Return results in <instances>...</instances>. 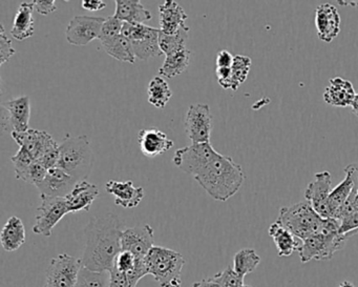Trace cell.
Wrapping results in <instances>:
<instances>
[{"label": "cell", "mask_w": 358, "mask_h": 287, "mask_svg": "<svg viewBox=\"0 0 358 287\" xmlns=\"http://www.w3.org/2000/svg\"><path fill=\"white\" fill-rule=\"evenodd\" d=\"M123 222L114 214L90 220L85 228V247L83 266L94 272H110L121 248Z\"/></svg>", "instance_id": "6da1fadb"}, {"label": "cell", "mask_w": 358, "mask_h": 287, "mask_svg": "<svg viewBox=\"0 0 358 287\" xmlns=\"http://www.w3.org/2000/svg\"><path fill=\"white\" fill-rule=\"evenodd\" d=\"M245 176L242 167L231 157L219 152L194 176L201 188L215 200L225 202L242 188Z\"/></svg>", "instance_id": "7a4b0ae2"}, {"label": "cell", "mask_w": 358, "mask_h": 287, "mask_svg": "<svg viewBox=\"0 0 358 287\" xmlns=\"http://www.w3.org/2000/svg\"><path fill=\"white\" fill-rule=\"evenodd\" d=\"M339 227L341 222L338 220L324 219L322 230L301 242L299 249L301 261L307 263L311 260H330L337 251L343 249L345 241L351 236L341 234Z\"/></svg>", "instance_id": "3957f363"}, {"label": "cell", "mask_w": 358, "mask_h": 287, "mask_svg": "<svg viewBox=\"0 0 358 287\" xmlns=\"http://www.w3.org/2000/svg\"><path fill=\"white\" fill-rule=\"evenodd\" d=\"M94 164V153L87 136H66L59 144L58 167L77 182L85 181Z\"/></svg>", "instance_id": "277c9868"}, {"label": "cell", "mask_w": 358, "mask_h": 287, "mask_svg": "<svg viewBox=\"0 0 358 287\" xmlns=\"http://www.w3.org/2000/svg\"><path fill=\"white\" fill-rule=\"evenodd\" d=\"M148 274H152L160 287H181V274L185 259L173 249L154 246L145 258Z\"/></svg>", "instance_id": "5b68a950"}, {"label": "cell", "mask_w": 358, "mask_h": 287, "mask_svg": "<svg viewBox=\"0 0 358 287\" xmlns=\"http://www.w3.org/2000/svg\"><path fill=\"white\" fill-rule=\"evenodd\" d=\"M278 221L303 242L322 230L324 219L314 211L309 202L303 201L282 207Z\"/></svg>", "instance_id": "8992f818"}, {"label": "cell", "mask_w": 358, "mask_h": 287, "mask_svg": "<svg viewBox=\"0 0 358 287\" xmlns=\"http://www.w3.org/2000/svg\"><path fill=\"white\" fill-rule=\"evenodd\" d=\"M160 33V29L152 28L144 24L124 22L121 34L129 39L136 57L146 62L150 58L162 55L159 46Z\"/></svg>", "instance_id": "52a82bcc"}, {"label": "cell", "mask_w": 358, "mask_h": 287, "mask_svg": "<svg viewBox=\"0 0 358 287\" xmlns=\"http://www.w3.org/2000/svg\"><path fill=\"white\" fill-rule=\"evenodd\" d=\"M81 267V258L60 253L51 260L45 287H76Z\"/></svg>", "instance_id": "ba28073f"}, {"label": "cell", "mask_w": 358, "mask_h": 287, "mask_svg": "<svg viewBox=\"0 0 358 287\" xmlns=\"http://www.w3.org/2000/svg\"><path fill=\"white\" fill-rule=\"evenodd\" d=\"M41 205L37 209L36 223L33 232L36 234L51 237L54 227L62 221L64 216L70 214L66 198L41 195Z\"/></svg>", "instance_id": "9c48e42d"}, {"label": "cell", "mask_w": 358, "mask_h": 287, "mask_svg": "<svg viewBox=\"0 0 358 287\" xmlns=\"http://www.w3.org/2000/svg\"><path fill=\"white\" fill-rule=\"evenodd\" d=\"M217 153L210 142L192 144V146L179 148L173 156V162L182 172L194 177Z\"/></svg>", "instance_id": "30bf717a"}, {"label": "cell", "mask_w": 358, "mask_h": 287, "mask_svg": "<svg viewBox=\"0 0 358 287\" xmlns=\"http://www.w3.org/2000/svg\"><path fill=\"white\" fill-rule=\"evenodd\" d=\"M213 115L207 104H192L185 118V132L192 144H206L213 131Z\"/></svg>", "instance_id": "8fae6325"}, {"label": "cell", "mask_w": 358, "mask_h": 287, "mask_svg": "<svg viewBox=\"0 0 358 287\" xmlns=\"http://www.w3.org/2000/svg\"><path fill=\"white\" fill-rule=\"evenodd\" d=\"M106 18L93 16H75L66 30V41L73 46H87L99 39Z\"/></svg>", "instance_id": "7c38bea8"}, {"label": "cell", "mask_w": 358, "mask_h": 287, "mask_svg": "<svg viewBox=\"0 0 358 287\" xmlns=\"http://www.w3.org/2000/svg\"><path fill=\"white\" fill-rule=\"evenodd\" d=\"M11 136L20 148L26 150L36 161L59 148V144L49 133L39 130L30 129L22 133L12 132Z\"/></svg>", "instance_id": "4fadbf2b"}, {"label": "cell", "mask_w": 358, "mask_h": 287, "mask_svg": "<svg viewBox=\"0 0 358 287\" xmlns=\"http://www.w3.org/2000/svg\"><path fill=\"white\" fill-rule=\"evenodd\" d=\"M3 129H12V132L28 131L30 130L31 102L29 96L16 98L10 102H3ZM11 132V133H12Z\"/></svg>", "instance_id": "5bb4252c"}, {"label": "cell", "mask_w": 358, "mask_h": 287, "mask_svg": "<svg viewBox=\"0 0 358 287\" xmlns=\"http://www.w3.org/2000/svg\"><path fill=\"white\" fill-rule=\"evenodd\" d=\"M331 186H332V176L329 172L324 171L316 173L313 181L306 188V200L324 219H330L329 197L332 192Z\"/></svg>", "instance_id": "9a60e30c"}, {"label": "cell", "mask_w": 358, "mask_h": 287, "mask_svg": "<svg viewBox=\"0 0 358 287\" xmlns=\"http://www.w3.org/2000/svg\"><path fill=\"white\" fill-rule=\"evenodd\" d=\"M154 246V228L148 224L124 228L121 234L122 251H129L139 259H145Z\"/></svg>", "instance_id": "2e32d148"}, {"label": "cell", "mask_w": 358, "mask_h": 287, "mask_svg": "<svg viewBox=\"0 0 358 287\" xmlns=\"http://www.w3.org/2000/svg\"><path fill=\"white\" fill-rule=\"evenodd\" d=\"M341 15L334 6L322 4L315 10V28L320 41L332 43L341 32Z\"/></svg>", "instance_id": "e0dca14e"}, {"label": "cell", "mask_w": 358, "mask_h": 287, "mask_svg": "<svg viewBox=\"0 0 358 287\" xmlns=\"http://www.w3.org/2000/svg\"><path fill=\"white\" fill-rule=\"evenodd\" d=\"M76 183V180L72 176L57 167L49 169L43 181L36 186V188H38L41 195L55 198H66L72 192Z\"/></svg>", "instance_id": "ac0fdd59"}, {"label": "cell", "mask_w": 358, "mask_h": 287, "mask_svg": "<svg viewBox=\"0 0 358 287\" xmlns=\"http://www.w3.org/2000/svg\"><path fill=\"white\" fill-rule=\"evenodd\" d=\"M106 190L108 194L113 195L115 203L124 209H134L140 204L144 198V188L142 186L136 188L133 181H116L110 180L106 182Z\"/></svg>", "instance_id": "d6986e66"}, {"label": "cell", "mask_w": 358, "mask_h": 287, "mask_svg": "<svg viewBox=\"0 0 358 287\" xmlns=\"http://www.w3.org/2000/svg\"><path fill=\"white\" fill-rule=\"evenodd\" d=\"M138 141L142 154L148 158L160 156L173 146V140L157 127L141 130L138 134Z\"/></svg>", "instance_id": "ffe728a7"}, {"label": "cell", "mask_w": 358, "mask_h": 287, "mask_svg": "<svg viewBox=\"0 0 358 287\" xmlns=\"http://www.w3.org/2000/svg\"><path fill=\"white\" fill-rule=\"evenodd\" d=\"M160 14V31L166 35H175L182 29H186L187 14L175 0H165L159 7Z\"/></svg>", "instance_id": "44dd1931"}, {"label": "cell", "mask_w": 358, "mask_h": 287, "mask_svg": "<svg viewBox=\"0 0 358 287\" xmlns=\"http://www.w3.org/2000/svg\"><path fill=\"white\" fill-rule=\"evenodd\" d=\"M355 95L356 92L351 81L343 77H334L329 81V85L324 90L322 97L329 106L345 108L351 106Z\"/></svg>", "instance_id": "7402d4cb"}, {"label": "cell", "mask_w": 358, "mask_h": 287, "mask_svg": "<svg viewBox=\"0 0 358 287\" xmlns=\"http://www.w3.org/2000/svg\"><path fill=\"white\" fill-rule=\"evenodd\" d=\"M99 196V188L87 181L77 182L72 192L66 197L70 213L89 211L94 201Z\"/></svg>", "instance_id": "603a6c76"}, {"label": "cell", "mask_w": 358, "mask_h": 287, "mask_svg": "<svg viewBox=\"0 0 358 287\" xmlns=\"http://www.w3.org/2000/svg\"><path fill=\"white\" fill-rule=\"evenodd\" d=\"M114 16L127 24H144L152 18V13L143 7L140 0H117Z\"/></svg>", "instance_id": "cb8c5ba5"}, {"label": "cell", "mask_w": 358, "mask_h": 287, "mask_svg": "<svg viewBox=\"0 0 358 287\" xmlns=\"http://www.w3.org/2000/svg\"><path fill=\"white\" fill-rule=\"evenodd\" d=\"M34 4L22 3L16 12L12 27L11 36L22 41L30 38L34 34Z\"/></svg>", "instance_id": "d4e9b609"}, {"label": "cell", "mask_w": 358, "mask_h": 287, "mask_svg": "<svg viewBox=\"0 0 358 287\" xmlns=\"http://www.w3.org/2000/svg\"><path fill=\"white\" fill-rule=\"evenodd\" d=\"M0 241L5 251L9 253L17 251L26 241V227L18 217L9 218L0 234Z\"/></svg>", "instance_id": "484cf974"}, {"label": "cell", "mask_w": 358, "mask_h": 287, "mask_svg": "<svg viewBox=\"0 0 358 287\" xmlns=\"http://www.w3.org/2000/svg\"><path fill=\"white\" fill-rule=\"evenodd\" d=\"M269 236L273 239L280 257H289L295 251H299L301 248V241L297 239L292 232H289L278 220L270 225Z\"/></svg>", "instance_id": "4316f807"}, {"label": "cell", "mask_w": 358, "mask_h": 287, "mask_svg": "<svg viewBox=\"0 0 358 287\" xmlns=\"http://www.w3.org/2000/svg\"><path fill=\"white\" fill-rule=\"evenodd\" d=\"M345 179L333 188L329 197V213H330V218L333 219H336L339 211L345 206L353 190V178L351 173L347 169H345Z\"/></svg>", "instance_id": "83f0119b"}, {"label": "cell", "mask_w": 358, "mask_h": 287, "mask_svg": "<svg viewBox=\"0 0 358 287\" xmlns=\"http://www.w3.org/2000/svg\"><path fill=\"white\" fill-rule=\"evenodd\" d=\"M101 43L106 53L115 59L131 64H135L136 56L133 47L129 39L125 38L122 34L101 41Z\"/></svg>", "instance_id": "f1b7e54d"}, {"label": "cell", "mask_w": 358, "mask_h": 287, "mask_svg": "<svg viewBox=\"0 0 358 287\" xmlns=\"http://www.w3.org/2000/svg\"><path fill=\"white\" fill-rule=\"evenodd\" d=\"M190 57H192V52L188 51L187 49L173 55L166 56L164 64L159 69V74L163 78H175L176 76L181 75L187 70Z\"/></svg>", "instance_id": "f546056e"}, {"label": "cell", "mask_w": 358, "mask_h": 287, "mask_svg": "<svg viewBox=\"0 0 358 287\" xmlns=\"http://www.w3.org/2000/svg\"><path fill=\"white\" fill-rule=\"evenodd\" d=\"M173 96L169 83L163 77L156 76L150 80L148 88V99L152 106L164 108Z\"/></svg>", "instance_id": "4dcf8cb0"}, {"label": "cell", "mask_w": 358, "mask_h": 287, "mask_svg": "<svg viewBox=\"0 0 358 287\" xmlns=\"http://www.w3.org/2000/svg\"><path fill=\"white\" fill-rule=\"evenodd\" d=\"M261 263V257L252 248H243L238 251L234 257V272L245 278V276L252 272Z\"/></svg>", "instance_id": "1f68e13d"}, {"label": "cell", "mask_w": 358, "mask_h": 287, "mask_svg": "<svg viewBox=\"0 0 358 287\" xmlns=\"http://www.w3.org/2000/svg\"><path fill=\"white\" fill-rule=\"evenodd\" d=\"M188 32H189L188 27L186 29H182L175 35H166L161 32L160 37H159V46H160L162 54H164L165 56L173 55L178 52L186 50Z\"/></svg>", "instance_id": "d6a6232c"}, {"label": "cell", "mask_w": 358, "mask_h": 287, "mask_svg": "<svg viewBox=\"0 0 358 287\" xmlns=\"http://www.w3.org/2000/svg\"><path fill=\"white\" fill-rule=\"evenodd\" d=\"M110 272H94L83 266L76 287H110Z\"/></svg>", "instance_id": "836d02e7"}, {"label": "cell", "mask_w": 358, "mask_h": 287, "mask_svg": "<svg viewBox=\"0 0 358 287\" xmlns=\"http://www.w3.org/2000/svg\"><path fill=\"white\" fill-rule=\"evenodd\" d=\"M251 58L248 56H234V64L231 66V85L232 91H238V87L246 81L250 72Z\"/></svg>", "instance_id": "e575fe53"}, {"label": "cell", "mask_w": 358, "mask_h": 287, "mask_svg": "<svg viewBox=\"0 0 358 287\" xmlns=\"http://www.w3.org/2000/svg\"><path fill=\"white\" fill-rule=\"evenodd\" d=\"M213 279L221 287H242L244 285V278L236 274L231 266H228L219 274H215Z\"/></svg>", "instance_id": "d590c367"}, {"label": "cell", "mask_w": 358, "mask_h": 287, "mask_svg": "<svg viewBox=\"0 0 358 287\" xmlns=\"http://www.w3.org/2000/svg\"><path fill=\"white\" fill-rule=\"evenodd\" d=\"M48 169L43 165H41L38 161H35L20 178L18 180L27 182V183L33 184V186H38L41 182L43 181L45 176H47Z\"/></svg>", "instance_id": "8d00e7d4"}, {"label": "cell", "mask_w": 358, "mask_h": 287, "mask_svg": "<svg viewBox=\"0 0 358 287\" xmlns=\"http://www.w3.org/2000/svg\"><path fill=\"white\" fill-rule=\"evenodd\" d=\"M11 161L13 163L14 169H15V176L16 179H17L36 160L26 150L20 148L17 153L12 157Z\"/></svg>", "instance_id": "74e56055"}, {"label": "cell", "mask_w": 358, "mask_h": 287, "mask_svg": "<svg viewBox=\"0 0 358 287\" xmlns=\"http://www.w3.org/2000/svg\"><path fill=\"white\" fill-rule=\"evenodd\" d=\"M123 24L124 22L117 20L115 16L106 18V22H104L103 26H102L101 33H100L99 41H106V39L120 35L121 32H122Z\"/></svg>", "instance_id": "f35d334b"}, {"label": "cell", "mask_w": 358, "mask_h": 287, "mask_svg": "<svg viewBox=\"0 0 358 287\" xmlns=\"http://www.w3.org/2000/svg\"><path fill=\"white\" fill-rule=\"evenodd\" d=\"M16 51L12 46L11 39L6 34L3 24L0 27V64L3 66L9 62L12 56L15 55Z\"/></svg>", "instance_id": "ab89813d"}, {"label": "cell", "mask_w": 358, "mask_h": 287, "mask_svg": "<svg viewBox=\"0 0 358 287\" xmlns=\"http://www.w3.org/2000/svg\"><path fill=\"white\" fill-rule=\"evenodd\" d=\"M138 260L139 258L136 257L134 253L122 251L117 257L114 267L124 274H129L137 265Z\"/></svg>", "instance_id": "60d3db41"}, {"label": "cell", "mask_w": 358, "mask_h": 287, "mask_svg": "<svg viewBox=\"0 0 358 287\" xmlns=\"http://www.w3.org/2000/svg\"><path fill=\"white\" fill-rule=\"evenodd\" d=\"M110 287H131L129 276L124 272L114 267L110 270Z\"/></svg>", "instance_id": "b9f144b4"}, {"label": "cell", "mask_w": 358, "mask_h": 287, "mask_svg": "<svg viewBox=\"0 0 358 287\" xmlns=\"http://www.w3.org/2000/svg\"><path fill=\"white\" fill-rule=\"evenodd\" d=\"M33 4H34V9L41 15L47 16L57 10L55 0H36V1H33Z\"/></svg>", "instance_id": "7bdbcfd3"}, {"label": "cell", "mask_w": 358, "mask_h": 287, "mask_svg": "<svg viewBox=\"0 0 358 287\" xmlns=\"http://www.w3.org/2000/svg\"><path fill=\"white\" fill-rule=\"evenodd\" d=\"M234 59V56H232L231 53L226 50H222L217 56V68H231Z\"/></svg>", "instance_id": "ee69618b"}, {"label": "cell", "mask_w": 358, "mask_h": 287, "mask_svg": "<svg viewBox=\"0 0 358 287\" xmlns=\"http://www.w3.org/2000/svg\"><path fill=\"white\" fill-rule=\"evenodd\" d=\"M81 6L87 11L97 12L103 10L106 7V3L102 0H83Z\"/></svg>", "instance_id": "f6af8a7d"}, {"label": "cell", "mask_w": 358, "mask_h": 287, "mask_svg": "<svg viewBox=\"0 0 358 287\" xmlns=\"http://www.w3.org/2000/svg\"><path fill=\"white\" fill-rule=\"evenodd\" d=\"M192 287H221L219 283L215 282L213 278L203 279L202 281L194 283Z\"/></svg>", "instance_id": "bcb514c9"}, {"label": "cell", "mask_w": 358, "mask_h": 287, "mask_svg": "<svg viewBox=\"0 0 358 287\" xmlns=\"http://www.w3.org/2000/svg\"><path fill=\"white\" fill-rule=\"evenodd\" d=\"M352 113L358 117V92L356 93L355 98L351 104Z\"/></svg>", "instance_id": "7dc6e473"}, {"label": "cell", "mask_w": 358, "mask_h": 287, "mask_svg": "<svg viewBox=\"0 0 358 287\" xmlns=\"http://www.w3.org/2000/svg\"><path fill=\"white\" fill-rule=\"evenodd\" d=\"M339 5L345 6V7H347V6H351V7H358V1H353V0H350V1H345V0H339L338 1Z\"/></svg>", "instance_id": "c3c4849f"}, {"label": "cell", "mask_w": 358, "mask_h": 287, "mask_svg": "<svg viewBox=\"0 0 358 287\" xmlns=\"http://www.w3.org/2000/svg\"><path fill=\"white\" fill-rule=\"evenodd\" d=\"M338 287H355L354 286L353 283L350 282V281H343L341 284L338 285Z\"/></svg>", "instance_id": "681fc988"}, {"label": "cell", "mask_w": 358, "mask_h": 287, "mask_svg": "<svg viewBox=\"0 0 358 287\" xmlns=\"http://www.w3.org/2000/svg\"><path fill=\"white\" fill-rule=\"evenodd\" d=\"M242 287H252V286H249V285H243Z\"/></svg>", "instance_id": "f907efd6"}]
</instances>
